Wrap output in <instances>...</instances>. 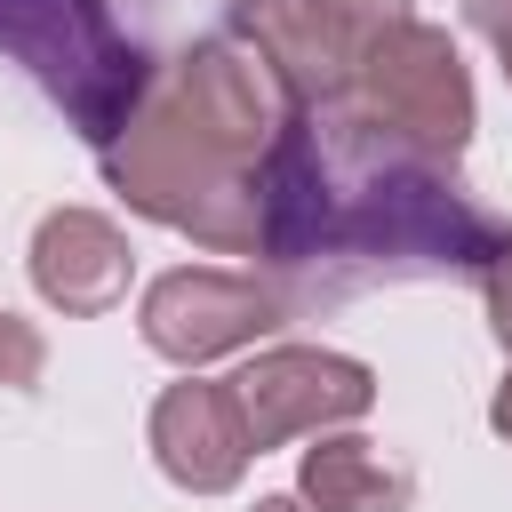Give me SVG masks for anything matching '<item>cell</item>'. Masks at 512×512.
Segmentation results:
<instances>
[{
	"instance_id": "cell-6",
	"label": "cell",
	"mask_w": 512,
	"mask_h": 512,
	"mask_svg": "<svg viewBox=\"0 0 512 512\" xmlns=\"http://www.w3.org/2000/svg\"><path fill=\"white\" fill-rule=\"evenodd\" d=\"M232 400H240V424L264 456V448L360 424L376 408V368L352 360V352H328V344H264V352L240 360Z\"/></svg>"
},
{
	"instance_id": "cell-1",
	"label": "cell",
	"mask_w": 512,
	"mask_h": 512,
	"mask_svg": "<svg viewBox=\"0 0 512 512\" xmlns=\"http://www.w3.org/2000/svg\"><path fill=\"white\" fill-rule=\"evenodd\" d=\"M264 264L288 304H336L392 280H480L504 224L456 160L408 144L352 96L296 104L264 152Z\"/></svg>"
},
{
	"instance_id": "cell-12",
	"label": "cell",
	"mask_w": 512,
	"mask_h": 512,
	"mask_svg": "<svg viewBox=\"0 0 512 512\" xmlns=\"http://www.w3.org/2000/svg\"><path fill=\"white\" fill-rule=\"evenodd\" d=\"M480 304H488V328H496V344H504V360H512V232H504L496 256L480 264Z\"/></svg>"
},
{
	"instance_id": "cell-10",
	"label": "cell",
	"mask_w": 512,
	"mask_h": 512,
	"mask_svg": "<svg viewBox=\"0 0 512 512\" xmlns=\"http://www.w3.org/2000/svg\"><path fill=\"white\" fill-rule=\"evenodd\" d=\"M296 496L312 512H408L416 496V464L368 432H312V448L296 456Z\"/></svg>"
},
{
	"instance_id": "cell-2",
	"label": "cell",
	"mask_w": 512,
	"mask_h": 512,
	"mask_svg": "<svg viewBox=\"0 0 512 512\" xmlns=\"http://www.w3.org/2000/svg\"><path fill=\"white\" fill-rule=\"evenodd\" d=\"M288 112H296V96L280 88V72L248 40L208 32L160 64L152 96L128 112V128L112 144H96V160H104V184L136 216H152L216 256H256L264 248L256 176L288 128Z\"/></svg>"
},
{
	"instance_id": "cell-7",
	"label": "cell",
	"mask_w": 512,
	"mask_h": 512,
	"mask_svg": "<svg viewBox=\"0 0 512 512\" xmlns=\"http://www.w3.org/2000/svg\"><path fill=\"white\" fill-rule=\"evenodd\" d=\"M392 0H232V40H248L296 104L352 96V64L368 48V24Z\"/></svg>"
},
{
	"instance_id": "cell-15",
	"label": "cell",
	"mask_w": 512,
	"mask_h": 512,
	"mask_svg": "<svg viewBox=\"0 0 512 512\" xmlns=\"http://www.w3.org/2000/svg\"><path fill=\"white\" fill-rule=\"evenodd\" d=\"M256 512H312L304 496H256Z\"/></svg>"
},
{
	"instance_id": "cell-5",
	"label": "cell",
	"mask_w": 512,
	"mask_h": 512,
	"mask_svg": "<svg viewBox=\"0 0 512 512\" xmlns=\"http://www.w3.org/2000/svg\"><path fill=\"white\" fill-rule=\"evenodd\" d=\"M288 312L296 304L280 296V280L224 272V264H176L144 288L136 328L160 360L200 368V360H224V352H256L272 328H288Z\"/></svg>"
},
{
	"instance_id": "cell-13",
	"label": "cell",
	"mask_w": 512,
	"mask_h": 512,
	"mask_svg": "<svg viewBox=\"0 0 512 512\" xmlns=\"http://www.w3.org/2000/svg\"><path fill=\"white\" fill-rule=\"evenodd\" d=\"M464 24L488 32V48L504 64V88H512V0H464Z\"/></svg>"
},
{
	"instance_id": "cell-9",
	"label": "cell",
	"mask_w": 512,
	"mask_h": 512,
	"mask_svg": "<svg viewBox=\"0 0 512 512\" xmlns=\"http://www.w3.org/2000/svg\"><path fill=\"white\" fill-rule=\"evenodd\" d=\"M128 232L104 216V208H48L40 232H32V288L40 304L72 312V320H96L128 296Z\"/></svg>"
},
{
	"instance_id": "cell-3",
	"label": "cell",
	"mask_w": 512,
	"mask_h": 512,
	"mask_svg": "<svg viewBox=\"0 0 512 512\" xmlns=\"http://www.w3.org/2000/svg\"><path fill=\"white\" fill-rule=\"evenodd\" d=\"M0 56L24 64L88 144H112L160 80L152 48L128 40L104 0H0Z\"/></svg>"
},
{
	"instance_id": "cell-8",
	"label": "cell",
	"mask_w": 512,
	"mask_h": 512,
	"mask_svg": "<svg viewBox=\"0 0 512 512\" xmlns=\"http://www.w3.org/2000/svg\"><path fill=\"white\" fill-rule=\"evenodd\" d=\"M248 456H256V440H248V424H240L232 384L184 376V384H168V392L152 400V464H160L184 496H224V488H240Z\"/></svg>"
},
{
	"instance_id": "cell-14",
	"label": "cell",
	"mask_w": 512,
	"mask_h": 512,
	"mask_svg": "<svg viewBox=\"0 0 512 512\" xmlns=\"http://www.w3.org/2000/svg\"><path fill=\"white\" fill-rule=\"evenodd\" d=\"M488 424L512 440V368H504V384H496V400H488Z\"/></svg>"
},
{
	"instance_id": "cell-11",
	"label": "cell",
	"mask_w": 512,
	"mask_h": 512,
	"mask_svg": "<svg viewBox=\"0 0 512 512\" xmlns=\"http://www.w3.org/2000/svg\"><path fill=\"white\" fill-rule=\"evenodd\" d=\"M40 368H48V336H40L32 320L0 312V384H8V392H32Z\"/></svg>"
},
{
	"instance_id": "cell-4",
	"label": "cell",
	"mask_w": 512,
	"mask_h": 512,
	"mask_svg": "<svg viewBox=\"0 0 512 512\" xmlns=\"http://www.w3.org/2000/svg\"><path fill=\"white\" fill-rule=\"evenodd\" d=\"M352 104L376 112L384 128H400L408 144L456 160L480 128V104H472V72L456 56V40L424 16H408L400 0L368 24V48L352 64Z\"/></svg>"
}]
</instances>
